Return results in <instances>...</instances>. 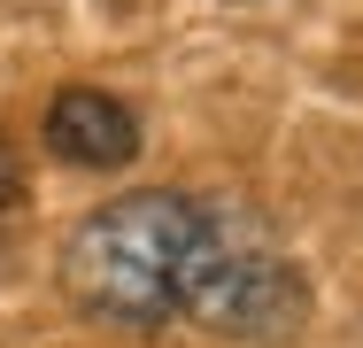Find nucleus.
Wrapping results in <instances>:
<instances>
[{
	"mask_svg": "<svg viewBox=\"0 0 363 348\" xmlns=\"http://www.w3.org/2000/svg\"><path fill=\"white\" fill-rule=\"evenodd\" d=\"M23 202V170H16V147L0 139V209H16Z\"/></svg>",
	"mask_w": 363,
	"mask_h": 348,
	"instance_id": "obj_4",
	"label": "nucleus"
},
{
	"mask_svg": "<svg viewBox=\"0 0 363 348\" xmlns=\"http://www.w3.org/2000/svg\"><path fill=\"white\" fill-rule=\"evenodd\" d=\"M309 286L286 263V248L271 240L263 217H232V209H201V240L186 263V317H201L209 333H240V341H279L301 325Z\"/></svg>",
	"mask_w": 363,
	"mask_h": 348,
	"instance_id": "obj_2",
	"label": "nucleus"
},
{
	"mask_svg": "<svg viewBox=\"0 0 363 348\" xmlns=\"http://www.w3.org/2000/svg\"><path fill=\"white\" fill-rule=\"evenodd\" d=\"M201 240V202L186 194H132L93 209L62 248V286L85 317L155 333L186 310V263Z\"/></svg>",
	"mask_w": 363,
	"mask_h": 348,
	"instance_id": "obj_1",
	"label": "nucleus"
},
{
	"mask_svg": "<svg viewBox=\"0 0 363 348\" xmlns=\"http://www.w3.org/2000/svg\"><path fill=\"white\" fill-rule=\"evenodd\" d=\"M47 147L77 163V170H124L132 147H140V124L116 93H93V85H70L47 101Z\"/></svg>",
	"mask_w": 363,
	"mask_h": 348,
	"instance_id": "obj_3",
	"label": "nucleus"
}]
</instances>
